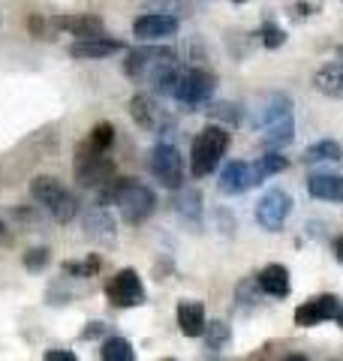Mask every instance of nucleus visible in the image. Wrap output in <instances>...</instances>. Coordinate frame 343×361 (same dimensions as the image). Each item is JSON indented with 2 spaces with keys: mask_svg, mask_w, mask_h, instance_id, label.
I'll return each instance as SVG.
<instances>
[{
  "mask_svg": "<svg viewBox=\"0 0 343 361\" xmlns=\"http://www.w3.org/2000/svg\"><path fill=\"white\" fill-rule=\"evenodd\" d=\"M124 73L136 78V82H151L157 94L175 97L178 78L184 70L178 66V54L166 49V45H139V49L127 51Z\"/></svg>",
  "mask_w": 343,
  "mask_h": 361,
  "instance_id": "obj_1",
  "label": "nucleus"
},
{
  "mask_svg": "<svg viewBox=\"0 0 343 361\" xmlns=\"http://www.w3.org/2000/svg\"><path fill=\"white\" fill-rule=\"evenodd\" d=\"M100 205H118L127 223H145L157 208V196L136 178H114L112 184L102 187Z\"/></svg>",
  "mask_w": 343,
  "mask_h": 361,
  "instance_id": "obj_2",
  "label": "nucleus"
},
{
  "mask_svg": "<svg viewBox=\"0 0 343 361\" xmlns=\"http://www.w3.org/2000/svg\"><path fill=\"white\" fill-rule=\"evenodd\" d=\"M226 148H229L226 127H220V123H208V127L193 139V148H190V172H193V178L211 175L214 169L220 166Z\"/></svg>",
  "mask_w": 343,
  "mask_h": 361,
  "instance_id": "obj_3",
  "label": "nucleus"
},
{
  "mask_svg": "<svg viewBox=\"0 0 343 361\" xmlns=\"http://www.w3.org/2000/svg\"><path fill=\"white\" fill-rule=\"evenodd\" d=\"M30 196L52 214L57 223H73L78 214V199L52 175H37L30 180Z\"/></svg>",
  "mask_w": 343,
  "mask_h": 361,
  "instance_id": "obj_4",
  "label": "nucleus"
},
{
  "mask_svg": "<svg viewBox=\"0 0 343 361\" xmlns=\"http://www.w3.org/2000/svg\"><path fill=\"white\" fill-rule=\"evenodd\" d=\"M73 172H76L78 187L97 190V187H106V184H112V180H114V163H112V157L94 151L85 142V145H78V148H76Z\"/></svg>",
  "mask_w": 343,
  "mask_h": 361,
  "instance_id": "obj_5",
  "label": "nucleus"
},
{
  "mask_svg": "<svg viewBox=\"0 0 343 361\" xmlns=\"http://www.w3.org/2000/svg\"><path fill=\"white\" fill-rule=\"evenodd\" d=\"M148 169H151V175L169 190H181V184H184V157L169 142H157L151 148Z\"/></svg>",
  "mask_w": 343,
  "mask_h": 361,
  "instance_id": "obj_6",
  "label": "nucleus"
},
{
  "mask_svg": "<svg viewBox=\"0 0 343 361\" xmlns=\"http://www.w3.org/2000/svg\"><path fill=\"white\" fill-rule=\"evenodd\" d=\"M214 90H217V78L214 73L208 70H184L178 78V87H175V99L181 106H202V103H208V99L214 97Z\"/></svg>",
  "mask_w": 343,
  "mask_h": 361,
  "instance_id": "obj_7",
  "label": "nucleus"
},
{
  "mask_svg": "<svg viewBox=\"0 0 343 361\" xmlns=\"http://www.w3.org/2000/svg\"><path fill=\"white\" fill-rule=\"evenodd\" d=\"M106 298L114 304V307H139L145 301V286H142L139 271L121 268L106 283Z\"/></svg>",
  "mask_w": 343,
  "mask_h": 361,
  "instance_id": "obj_8",
  "label": "nucleus"
},
{
  "mask_svg": "<svg viewBox=\"0 0 343 361\" xmlns=\"http://www.w3.org/2000/svg\"><path fill=\"white\" fill-rule=\"evenodd\" d=\"M292 214V196L286 190H268L256 205V223L268 232H280Z\"/></svg>",
  "mask_w": 343,
  "mask_h": 361,
  "instance_id": "obj_9",
  "label": "nucleus"
},
{
  "mask_svg": "<svg viewBox=\"0 0 343 361\" xmlns=\"http://www.w3.org/2000/svg\"><path fill=\"white\" fill-rule=\"evenodd\" d=\"M325 319H337L343 325V301L335 295H316L311 301H304L299 310H295V325L301 329H313V325L325 322Z\"/></svg>",
  "mask_w": 343,
  "mask_h": 361,
  "instance_id": "obj_10",
  "label": "nucleus"
},
{
  "mask_svg": "<svg viewBox=\"0 0 343 361\" xmlns=\"http://www.w3.org/2000/svg\"><path fill=\"white\" fill-rule=\"evenodd\" d=\"M52 25H54L57 30L73 33L76 42H85V39H102V37H106V25H102V18L90 16V13L57 16V18H52Z\"/></svg>",
  "mask_w": 343,
  "mask_h": 361,
  "instance_id": "obj_11",
  "label": "nucleus"
},
{
  "mask_svg": "<svg viewBox=\"0 0 343 361\" xmlns=\"http://www.w3.org/2000/svg\"><path fill=\"white\" fill-rule=\"evenodd\" d=\"M178 18L175 16H166V13H145L133 21V33L145 42H157V39H166V37H175L178 33Z\"/></svg>",
  "mask_w": 343,
  "mask_h": 361,
  "instance_id": "obj_12",
  "label": "nucleus"
},
{
  "mask_svg": "<svg viewBox=\"0 0 343 361\" xmlns=\"http://www.w3.org/2000/svg\"><path fill=\"white\" fill-rule=\"evenodd\" d=\"M250 187H253V169L244 160L226 163V169L220 172V180H217V190H220L223 196H241Z\"/></svg>",
  "mask_w": 343,
  "mask_h": 361,
  "instance_id": "obj_13",
  "label": "nucleus"
},
{
  "mask_svg": "<svg viewBox=\"0 0 343 361\" xmlns=\"http://www.w3.org/2000/svg\"><path fill=\"white\" fill-rule=\"evenodd\" d=\"M124 42L114 39V37H102V39H85V42H73L70 45V58L76 61H100V58H109V54L121 51Z\"/></svg>",
  "mask_w": 343,
  "mask_h": 361,
  "instance_id": "obj_14",
  "label": "nucleus"
},
{
  "mask_svg": "<svg viewBox=\"0 0 343 361\" xmlns=\"http://www.w3.org/2000/svg\"><path fill=\"white\" fill-rule=\"evenodd\" d=\"M205 304L202 301H181L178 304V329L184 337H202L205 334Z\"/></svg>",
  "mask_w": 343,
  "mask_h": 361,
  "instance_id": "obj_15",
  "label": "nucleus"
},
{
  "mask_svg": "<svg viewBox=\"0 0 343 361\" xmlns=\"http://www.w3.org/2000/svg\"><path fill=\"white\" fill-rule=\"evenodd\" d=\"M256 283L262 292H268L271 298H286L292 292V283H289V271L283 265H265L259 271Z\"/></svg>",
  "mask_w": 343,
  "mask_h": 361,
  "instance_id": "obj_16",
  "label": "nucleus"
},
{
  "mask_svg": "<svg viewBox=\"0 0 343 361\" xmlns=\"http://www.w3.org/2000/svg\"><path fill=\"white\" fill-rule=\"evenodd\" d=\"M313 87L325 97L343 99V61H331L325 66H319L313 75Z\"/></svg>",
  "mask_w": 343,
  "mask_h": 361,
  "instance_id": "obj_17",
  "label": "nucleus"
},
{
  "mask_svg": "<svg viewBox=\"0 0 343 361\" xmlns=\"http://www.w3.org/2000/svg\"><path fill=\"white\" fill-rule=\"evenodd\" d=\"M307 193L319 202H343V175H311Z\"/></svg>",
  "mask_w": 343,
  "mask_h": 361,
  "instance_id": "obj_18",
  "label": "nucleus"
},
{
  "mask_svg": "<svg viewBox=\"0 0 343 361\" xmlns=\"http://www.w3.org/2000/svg\"><path fill=\"white\" fill-rule=\"evenodd\" d=\"M130 115L145 130H160V106L151 94H136L130 99Z\"/></svg>",
  "mask_w": 343,
  "mask_h": 361,
  "instance_id": "obj_19",
  "label": "nucleus"
},
{
  "mask_svg": "<svg viewBox=\"0 0 343 361\" xmlns=\"http://www.w3.org/2000/svg\"><path fill=\"white\" fill-rule=\"evenodd\" d=\"M292 139H295V118H283V121H274L268 127H262V145L268 151H280Z\"/></svg>",
  "mask_w": 343,
  "mask_h": 361,
  "instance_id": "obj_20",
  "label": "nucleus"
},
{
  "mask_svg": "<svg viewBox=\"0 0 343 361\" xmlns=\"http://www.w3.org/2000/svg\"><path fill=\"white\" fill-rule=\"evenodd\" d=\"M286 166H289V160H286L280 151H268L265 157H259L256 166H250L253 169V184H262V180L271 178V175H280Z\"/></svg>",
  "mask_w": 343,
  "mask_h": 361,
  "instance_id": "obj_21",
  "label": "nucleus"
},
{
  "mask_svg": "<svg viewBox=\"0 0 343 361\" xmlns=\"http://www.w3.org/2000/svg\"><path fill=\"white\" fill-rule=\"evenodd\" d=\"M100 358L102 361H136V349L127 337H109V341H102Z\"/></svg>",
  "mask_w": 343,
  "mask_h": 361,
  "instance_id": "obj_22",
  "label": "nucleus"
},
{
  "mask_svg": "<svg viewBox=\"0 0 343 361\" xmlns=\"http://www.w3.org/2000/svg\"><path fill=\"white\" fill-rule=\"evenodd\" d=\"M323 160H343V148H340V142L335 139H323V142H316L311 145V148L304 151V163H323Z\"/></svg>",
  "mask_w": 343,
  "mask_h": 361,
  "instance_id": "obj_23",
  "label": "nucleus"
},
{
  "mask_svg": "<svg viewBox=\"0 0 343 361\" xmlns=\"http://www.w3.org/2000/svg\"><path fill=\"white\" fill-rule=\"evenodd\" d=\"M175 208H178V214L184 220L199 223V217H202V193H199V190H184V193L178 196Z\"/></svg>",
  "mask_w": 343,
  "mask_h": 361,
  "instance_id": "obj_24",
  "label": "nucleus"
},
{
  "mask_svg": "<svg viewBox=\"0 0 343 361\" xmlns=\"http://www.w3.org/2000/svg\"><path fill=\"white\" fill-rule=\"evenodd\" d=\"M88 232L90 235H100V238H112L114 235V220L109 217V211L106 208H94L88 214Z\"/></svg>",
  "mask_w": 343,
  "mask_h": 361,
  "instance_id": "obj_25",
  "label": "nucleus"
},
{
  "mask_svg": "<svg viewBox=\"0 0 343 361\" xmlns=\"http://www.w3.org/2000/svg\"><path fill=\"white\" fill-rule=\"evenodd\" d=\"M88 145L94 151H100V154H106L112 145H114V127L109 121H102V123H97L94 130H90V139H88Z\"/></svg>",
  "mask_w": 343,
  "mask_h": 361,
  "instance_id": "obj_26",
  "label": "nucleus"
},
{
  "mask_svg": "<svg viewBox=\"0 0 343 361\" xmlns=\"http://www.w3.org/2000/svg\"><path fill=\"white\" fill-rule=\"evenodd\" d=\"M229 337H232V331H229L226 322H208L205 325V343H208V349H223L229 343Z\"/></svg>",
  "mask_w": 343,
  "mask_h": 361,
  "instance_id": "obj_27",
  "label": "nucleus"
},
{
  "mask_svg": "<svg viewBox=\"0 0 343 361\" xmlns=\"http://www.w3.org/2000/svg\"><path fill=\"white\" fill-rule=\"evenodd\" d=\"M259 37H262V45H265V49H280L286 42V30L277 25V21H265V25L259 27Z\"/></svg>",
  "mask_w": 343,
  "mask_h": 361,
  "instance_id": "obj_28",
  "label": "nucleus"
},
{
  "mask_svg": "<svg viewBox=\"0 0 343 361\" xmlns=\"http://www.w3.org/2000/svg\"><path fill=\"white\" fill-rule=\"evenodd\" d=\"M49 259H52V250H49V247H30L21 262H25L28 271H42L45 265H49Z\"/></svg>",
  "mask_w": 343,
  "mask_h": 361,
  "instance_id": "obj_29",
  "label": "nucleus"
},
{
  "mask_svg": "<svg viewBox=\"0 0 343 361\" xmlns=\"http://www.w3.org/2000/svg\"><path fill=\"white\" fill-rule=\"evenodd\" d=\"M64 271L66 274H73V277H94L97 271H100V259L97 256H90V259H85V262H66L64 265Z\"/></svg>",
  "mask_w": 343,
  "mask_h": 361,
  "instance_id": "obj_30",
  "label": "nucleus"
},
{
  "mask_svg": "<svg viewBox=\"0 0 343 361\" xmlns=\"http://www.w3.org/2000/svg\"><path fill=\"white\" fill-rule=\"evenodd\" d=\"M208 115L211 118H220V121H226V123H241V109L238 106H232V103H217V106H211L208 109Z\"/></svg>",
  "mask_w": 343,
  "mask_h": 361,
  "instance_id": "obj_31",
  "label": "nucleus"
},
{
  "mask_svg": "<svg viewBox=\"0 0 343 361\" xmlns=\"http://www.w3.org/2000/svg\"><path fill=\"white\" fill-rule=\"evenodd\" d=\"M28 27H30L33 37L49 39V30H45V18H42V16H30V18H28Z\"/></svg>",
  "mask_w": 343,
  "mask_h": 361,
  "instance_id": "obj_32",
  "label": "nucleus"
},
{
  "mask_svg": "<svg viewBox=\"0 0 343 361\" xmlns=\"http://www.w3.org/2000/svg\"><path fill=\"white\" fill-rule=\"evenodd\" d=\"M42 361H78V358H76V353H70V349H49Z\"/></svg>",
  "mask_w": 343,
  "mask_h": 361,
  "instance_id": "obj_33",
  "label": "nucleus"
},
{
  "mask_svg": "<svg viewBox=\"0 0 343 361\" xmlns=\"http://www.w3.org/2000/svg\"><path fill=\"white\" fill-rule=\"evenodd\" d=\"M100 331H102V325H100V322H90V329H88L82 337H85V341H90V337H97Z\"/></svg>",
  "mask_w": 343,
  "mask_h": 361,
  "instance_id": "obj_34",
  "label": "nucleus"
},
{
  "mask_svg": "<svg viewBox=\"0 0 343 361\" xmlns=\"http://www.w3.org/2000/svg\"><path fill=\"white\" fill-rule=\"evenodd\" d=\"M335 253H337V259H340V262H343V235H340V238L335 241Z\"/></svg>",
  "mask_w": 343,
  "mask_h": 361,
  "instance_id": "obj_35",
  "label": "nucleus"
},
{
  "mask_svg": "<svg viewBox=\"0 0 343 361\" xmlns=\"http://www.w3.org/2000/svg\"><path fill=\"white\" fill-rule=\"evenodd\" d=\"M286 361H307V358H304V355H289Z\"/></svg>",
  "mask_w": 343,
  "mask_h": 361,
  "instance_id": "obj_36",
  "label": "nucleus"
},
{
  "mask_svg": "<svg viewBox=\"0 0 343 361\" xmlns=\"http://www.w3.org/2000/svg\"><path fill=\"white\" fill-rule=\"evenodd\" d=\"M0 235H6V226H4V220H0Z\"/></svg>",
  "mask_w": 343,
  "mask_h": 361,
  "instance_id": "obj_37",
  "label": "nucleus"
},
{
  "mask_svg": "<svg viewBox=\"0 0 343 361\" xmlns=\"http://www.w3.org/2000/svg\"><path fill=\"white\" fill-rule=\"evenodd\" d=\"M163 361H175V358H163Z\"/></svg>",
  "mask_w": 343,
  "mask_h": 361,
  "instance_id": "obj_38",
  "label": "nucleus"
},
{
  "mask_svg": "<svg viewBox=\"0 0 343 361\" xmlns=\"http://www.w3.org/2000/svg\"><path fill=\"white\" fill-rule=\"evenodd\" d=\"M235 4H244V0H235Z\"/></svg>",
  "mask_w": 343,
  "mask_h": 361,
  "instance_id": "obj_39",
  "label": "nucleus"
}]
</instances>
